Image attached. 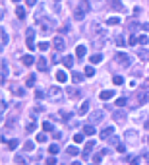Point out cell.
Segmentation results:
<instances>
[{
    "instance_id": "cell-16",
    "label": "cell",
    "mask_w": 149,
    "mask_h": 165,
    "mask_svg": "<svg viewBox=\"0 0 149 165\" xmlns=\"http://www.w3.org/2000/svg\"><path fill=\"white\" fill-rule=\"evenodd\" d=\"M6 78H8V62L2 60V84H6Z\"/></svg>"
},
{
    "instance_id": "cell-4",
    "label": "cell",
    "mask_w": 149,
    "mask_h": 165,
    "mask_svg": "<svg viewBox=\"0 0 149 165\" xmlns=\"http://www.w3.org/2000/svg\"><path fill=\"white\" fill-rule=\"evenodd\" d=\"M49 97L52 99V101H60L62 99V89L58 88V86H52V88H49Z\"/></svg>"
},
{
    "instance_id": "cell-20",
    "label": "cell",
    "mask_w": 149,
    "mask_h": 165,
    "mask_svg": "<svg viewBox=\"0 0 149 165\" xmlns=\"http://www.w3.org/2000/svg\"><path fill=\"white\" fill-rule=\"evenodd\" d=\"M83 134H85V136H93V134H95V128H93V124H91V122H89V124L83 128Z\"/></svg>"
},
{
    "instance_id": "cell-32",
    "label": "cell",
    "mask_w": 149,
    "mask_h": 165,
    "mask_svg": "<svg viewBox=\"0 0 149 165\" xmlns=\"http://www.w3.org/2000/svg\"><path fill=\"white\" fill-rule=\"evenodd\" d=\"M72 62H74L72 56H66V58H64V66H66V68H72Z\"/></svg>"
},
{
    "instance_id": "cell-46",
    "label": "cell",
    "mask_w": 149,
    "mask_h": 165,
    "mask_svg": "<svg viewBox=\"0 0 149 165\" xmlns=\"http://www.w3.org/2000/svg\"><path fill=\"white\" fill-rule=\"evenodd\" d=\"M43 130H52V124L50 122H43Z\"/></svg>"
},
{
    "instance_id": "cell-6",
    "label": "cell",
    "mask_w": 149,
    "mask_h": 165,
    "mask_svg": "<svg viewBox=\"0 0 149 165\" xmlns=\"http://www.w3.org/2000/svg\"><path fill=\"white\" fill-rule=\"evenodd\" d=\"M52 45H54V49L60 52V51H64V45H66V43H64V39H62L60 35H56L54 39H52Z\"/></svg>"
},
{
    "instance_id": "cell-25",
    "label": "cell",
    "mask_w": 149,
    "mask_h": 165,
    "mask_svg": "<svg viewBox=\"0 0 149 165\" xmlns=\"http://www.w3.org/2000/svg\"><path fill=\"white\" fill-rule=\"evenodd\" d=\"M89 60H91V64H97V62L103 60V55H99V52H97V55H91V58H89Z\"/></svg>"
},
{
    "instance_id": "cell-21",
    "label": "cell",
    "mask_w": 149,
    "mask_h": 165,
    "mask_svg": "<svg viewBox=\"0 0 149 165\" xmlns=\"http://www.w3.org/2000/svg\"><path fill=\"white\" fill-rule=\"evenodd\" d=\"M66 93H68V97H72V99H74V97H79V91H78L76 88H68Z\"/></svg>"
},
{
    "instance_id": "cell-49",
    "label": "cell",
    "mask_w": 149,
    "mask_h": 165,
    "mask_svg": "<svg viewBox=\"0 0 149 165\" xmlns=\"http://www.w3.org/2000/svg\"><path fill=\"white\" fill-rule=\"evenodd\" d=\"M14 161H16V163H25V161H23V157H21V156H16V159H14Z\"/></svg>"
},
{
    "instance_id": "cell-26",
    "label": "cell",
    "mask_w": 149,
    "mask_h": 165,
    "mask_svg": "<svg viewBox=\"0 0 149 165\" xmlns=\"http://www.w3.org/2000/svg\"><path fill=\"white\" fill-rule=\"evenodd\" d=\"M16 16H18L19 20L25 18V10H23V6H18V8H16Z\"/></svg>"
},
{
    "instance_id": "cell-39",
    "label": "cell",
    "mask_w": 149,
    "mask_h": 165,
    "mask_svg": "<svg viewBox=\"0 0 149 165\" xmlns=\"http://www.w3.org/2000/svg\"><path fill=\"white\" fill-rule=\"evenodd\" d=\"M49 43H45V41H41V43H39V51H49Z\"/></svg>"
},
{
    "instance_id": "cell-45",
    "label": "cell",
    "mask_w": 149,
    "mask_h": 165,
    "mask_svg": "<svg viewBox=\"0 0 149 165\" xmlns=\"http://www.w3.org/2000/svg\"><path fill=\"white\" fill-rule=\"evenodd\" d=\"M116 152H118V153H124V152H126V146H124V144H118V146H116Z\"/></svg>"
},
{
    "instance_id": "cell-23",
    "label": "cell",
    "mask_w": 149,
    "mask_h": 165,
    "mask_svg": "<svg viewBox=\"0 0 149 165\" xmlns=\"http://www.w3.org/2000/svg\"><path fill=\"white\" fill-rule=\"evenodd\" d=\"M87 111H89V101H83L81 107H79V115H85Z\"/></svg>"
},
{
    "instance_id": "cell-42",
    "label": "cell",
    "mask_w": 149,
    "mask_h": 165,
    "mask_svg": "<svg viewBox=\"0 0 149 165\" xmlns=\"http://www.w3.org/2000/svg\"><path fill=\"white\" fill-rule=\"evenodd\" d=\"M33 128H35V120H31L27 126H25V132H33Z\"/></svg>"
},
{
    "instance_id": "cell-52",
    "label": "cell",
    "mask_w": 149,
    "mask_h": 165,
    "mask_svg": "<svg viewBox=\"0 0 149 165\" xmlns=\"http://www.w3.org/2000/svg\"><path fill=\"white\" fill-rule=\"evenodd\" d=\"M27 4H29V6H35V4H37V0H27Z\"/></svg>"
},
{
    "instance_id": "cell-41",
    "label": "cell",
    "mask_w": 149,
    "mask_h": 165,
    "mask_svg": "<svg viewBox=\"0 0 149 165\" xmlns=\"http://www.w3.org/2000/svg\"><path fill=\"white\" fill-rule=\"evenodd\" d=\"M149 43V37L147 35H140V45H147Z\"/></svg>"
},
{
    "instance_id": "cell-30",
    "label": "cell",
    "mask_w": 149,
    "mask_h": 165,
    "mask_svg": "<svg viewBox=\"0 0 149 165\" xmlns=\"http://www.w3.org/2000/svg\"><path fill=\"white\" fill-rule=\"evenodd\" d=\"M78 153H79V150H78L76 146H70V148H68V156H78Z\"/></svg>"
},
{
    "instance_id": "cell-10",
    "label": "cell",
    "mask_w": 149,
    "mask_h": 165,
    "mask_svg": "<svg viewBox=\"0 0 149 165\" xmlns=\"http://www.w3.org/2000/svg\"><path fill=\"white\" fill-rule=\"evenodd\" d=\"M93 148H95V142H87V144H85V148H83V159L89 157V153L93 152Z\"/></svg>"
},
{
    "instance_id": "cell-55",
    "label": "cell",
    "mask_w": 149,
    "mask_h": 165,
    "mask_svg": "<svg viewBox=\"0 0 149 165\" xmlns=\"http://www.w3.org/2000/svg\"><path fill=\"white\" fill-rule=\"evenodd\" d=\"M145 128H147V130H149V120H145Z\"/></svg>"
},
{
    "instance_id": "cell-8",
    "label": "cell",
    "mask_w": 149,
    "mask_h": 165,
    "mask_svg": "<svg viewBox=\"0 0 149 165\" xmlns=\"http://www.w3.org/2000/svg\"><path fill=\"white\" fill-rule=\"evenodd\" d=\"M33 33H35V31H33V27H29L27 29V37H25V43H27V49H33Z\"/></svg>"
},
{
    "instance_id": "cell-5",
    "label": "cell",
    "mask_w": 149,
    "mask_h": 165,
    "mask_svg": "<svg viewBox=\"0 0 149 165\" xmlns=\"http://www.w3.org/2000/svg\"><path fill=\"white\" fill-rule=\"evenodd\" d=\"M116 60H118L120 66H124V68L130 66V56H128L126 52H118V55H116Z\"/></svg>"
},
{
    "instance_id": "cell-40",
    "label": "cell",
    "mask_w": 149,
    "mask_h": 165,
    "mask_svg": "<svg viewBox=\"0 0 149 165\" xmlns=\"http://www.w3.org/2000/svg\"><path fill=\"white\" fill-rule=\"evenodd\" d=\"M33 82H35V74H29V76H27V88L33 86Z\"/></svg>"
},
{
    "instance_id": "cell-1",
    "label": "cell",
    "mask_w": 149,
    "mask_h": 165,
    "mask_svg": "<svg viewBox=\"0 0 149 165\" xmlns=\"http://www.w3.org/2000/svg\"><path fill=\"white\" fill-rule=\"evenodd\" d=\"M87 10H89V6L85 2H81V4H78V6H74V20H83L85 18V14H87Z\"/></svg>"
},
{
    "instance_id": "cell-54",
    "label": "cell",
    "mask_w": 149,
    "mask_h": 165,
    "mask_svg": "<svg viewBox=\"0 0 149 165\" xmlns=\"http://www.w3.org/2000/svg\"><path fill=\"white\" fill-rule=\"evenodd\" d=\"M143 159H147V163H149V152H145V153H143Z\"/></svg>"
},
{
    "instance_id": "cell-38",
    "label": "cell",
    "mask_w": 149,
    "mask_h": 165,
    "mask_svg": "<svg viewBox=\"0 0 149 165\" xmlns=\"http://www.w3.org/2000/svg\"><path fill=\"white\" fill-rule=\"evenodd\" d=\"M6 45H8V33L2 29V47H6Z\"/></svg>"
},
{
    "instance_id": "cell-34",
    "label": "cell",
    "mask_w": 149,
    "mask_h": 165,
    "mask_svg": "<svg viewBox=\"0 0 149 165\" xmlns=\"http://www.w3.org/2000/svg\"><path fill=\"white\" fill-rule=\"evenodd\" d=\"M85 76H89V78H91V76H95V68L87 66V68H85Z\"/></svg>"
},
{
    "instance_id": "cell-15",
    "label": "cell",
    "mask_w": 149,
    "mask_h": 165,
    "mask_svg": "<svg viewBox=\"0 0 149 165\" xmlns=\"http://www.w3.org/2000/svg\"><path fill=\"white\" fill-rule=\"evenodd\" d=\"M37 70H41V72H47V60L45 58H39V60H37Z\"/></svg>"
},
{
    "instance_id": "cell-36",
    "label": "cell",
    "mask_w": 149,
    "mask_h": 165,
    "mask_svg": "<svg viewBox=\"0 0 149 165\" xmlns=\"http://www.w3.org/2000/svg\"><path fill=\"white\" fill-rule=\"evenodd\" d=\"M126 103H128V99H126V97H120V99H116V105H118V107H124Z\"/></svg>"
},
{
    "instance_id": "cell-50",
    "label": "cell",
    "mask_w": 149,
    "mask_h": 165,
    "mask_svg": "<svg viewBox=\"0 0 149 165\" xmlns=\"http://www.w3.org/2000/svg\"><path fill=\"white\" fill-rule=\"evenodd\" d=\"M45 163H49V165H54V163H56V159H54V157H49Z\"/></svg>"
},
{
    "instance_id": "cell-12",
    "label": "cell",
    "mask_w": 149,
    "mask_h": 165,
    "mask_svg": "<svg viewBox=\"0 0 149 165\" xmlns=\"http://www.w3.org/2000/svg\"><path fill=\"white\" fill-rule=\"evenodd\" d=\"M109 6L114 10V12H122V2L120 0H109Z\"/></svg>"
},
{
    "instance_id": "cell-48",
    "label": "cell",
    "mask_w": 149,
    "mask_h": 165,
    "mask_svg": "<svg viewBox=\"0 0 149 165\" xmlns=\"http://www.w3.org/2000/svg\"><path fill=\"white\" fill-rule=\"evenodd\" d=\"M116 45L122 47V45H124V39H122V37H116Z\"/></svg>"
},
{
    "instance_id": "cell-27",
    "label": "cell",
    "mask_w": 149,
    "mask_h": 165,
    "mask_svg": "<svg viewBox=\"0 0 149 165\" xmlns=\"http://www.w3.org/2000/svg\"><path fill=\"white\" fill-rule=\"evenodd\" d=\"M137 43H140V37H137V35H132L130 39H128V45H132V47L137 45Z\"/></svg>"
},
{
    "instance_id": "cell-43",
    "label": "cell",
    "mask_w": 149,
    "mask_h": 165,
    "mask_svg": "<svg viewBox=\"0 0 149 165\" xmlns=\"http://www.w3.org/2000/svg\"><path fill=\"white\" fill-rule=\"evenodd\" d=\"M113 82L116 84V86H120V84H124V80H122V76H114V78H113Z\"/></svg>"
},
{
    "instance_id": "cell-53",
    "label": "cell",
    "mask_w": 149,
    "mask_h": 165,
    "mask_svg": "<svg viewBox=\"0 0 149 165\" xmlns=\"http://www.w3.org/2000/svg\"><path fill=\"white\" fill-rule=\"evenodd\" d=\"M141 27H143V29H145V31H149V22H147V23H143V25H141Z\"/></svg>"
},
{
    "instance_id": "cell-2",
    "label": "cell",
    "mask_w": 149,
    "mask_h": 165,
    "mask_svg": "<svg viewBox=\"0 0 149 165\" xmlns=\"http://www.w3.org/2000/svg\"><path fill=\"white\" fill-rule=\"evenodd\" d=\"M149 101V93L147 91H137L136 97H134V107H141Z\"/></svg>"
},
{
    "instance_id": "cell-33",
    "label": "cell",
    "mask_w": 149,
    "mask_h": 165,
    "mask_svg": "<svg viewBox=\"0 0 149 165\" xmlns=\"http://www.w3.org/2000/svg\"><path fill=\"white\" fill-rule=\"evenodd\" d=\"M8 148H10V150H16V148H18V140H16V138H12V140L8 142Z\"/></svg>"
},
{
    "instance_id": "cell-24",
    "label": "cell",
    "mask_w": 149,
    "mask_h": 165,
    "mask_svg": "<svg viewBox=\"0 0 149 165\" xmlns=\"http://www.w3.org/2000/svg\"><path fill=\"white\" fill-rule=\"evenodd\" d=\"M58 152H60V146H58V144H52V146L49 148V153H50V156H56Z\"/></svg>"
},
{
    "instance_id": "cell-14",
    "label": "cell",
    "mask_w": 149,
    "mask_h": 165,
    "mask_svg": "<svg viewBox=\"0 0 149 165\" xmlns=\"http://www.w3.org/2000/svg\"><path fill=\"white\" fill-rule=\"evenodd\" d=\"M33 62H35V58L31 56V55H25V56H21V64H23V66H31Z\"/></svg>"
},
{
    "instance_id": "cell-51",
    "label": "cell",
    "mask_w": 149,
    "mask_h": 165,
    "mask_svg": "<svg viewBox=\"0 0 149 165\" xmlns=\"http://www.w3.org/2000/svg\"><path fill=\"white\" fill-rule=\"evenodd\" d=\"M35 97H37V99L43 97V91H41V89H37V91H35Z\"/></svg>"
},
{
    "instance_id": "cell-31",
    "label": "cell",
    "mask_w": 149,
    "mask_h": 165,
    "mask_svg": "<svg viewBox=\"0 0 149 165\" xmlns=\"http://www.w3.org/2000/svg\"><path fill=\"white\" fill-rule=\"evenodd\" d=\"M72 80H74V82H81L83 76H81L79 72H72Z\"/></svg>"
},
{
    "instance_id": "cell-28",
    "label": "cell",
    "mask_w": 149,
    "mask_h": 165,
    "mask_svg": "<svg viewBox=\"0 0 149 165\" xmlns=\"http://www.w3.org/2000/svg\"><path fill=\"white\" fill-rule=\"evenodd\" d=\"M47 140H49V136H47L45 132H41V134H37V142H41V144H43V142H47Z\"/></svg>"
},
{
    "instance_id": "cell-17",
    "label": "cell",
    "mask_w": 149,
    "mask_h": 165,
    "mask_svg": "<svg viewBox=\"0 0 149 165\" xmlns=\"http://www.w3.org/2000/svg\"><path fill=\"white\" fill-rule=\"evenodd\" d=\"M110 97H114V91H113V89H106V91H101V99H103V101L110 99Z\"/></svg>"
},
{
    "instance_id": "cell-47",
    "label": "cell",
    "mask_w": 149,
    "mask_h": 165,
    "mask_svg": "<svg viewBox=\"0 0 149 165\" xmlns=\"http://www.w3.org/2000/svg\"><path fill=\"white\" fill-rule=\"evenodd\" d=\"M91 4H93V8H95V10H99V8H101V0H93Z\"/></svg>"
},
{
    "instance_id": "cell-37",
    "label": "cell",
    "mask_w": 149,
    "mask_h": 165,
    "mask_svg": "<svg viewBox=\"0 0 149 165\" xmlns=\"http://www.w3.org/2000/svg\"><path fill=\"white\" fill-rule=\"evenodd\" d=\"M106 23H109V25H116V23H120V20L118 18H109V20H106Z\"/></svg>"
},
{
    "instance_id": "cell-11",
    "label": "cell",
    "mask_w": 149,
    "mask_h": 165,
    "mask_svg": "<svg viewBox=\"0 0 149 165\" xmlns=\"http://www.w3.org/2000/svg\"><path fill=\"white\" fill-rule=\"evenodd\" d=\"M113 119H114V122H124L126 120V113L124 111H114Z\"/></svg>"
},
{
    "instance_id": "cell-19",
    "label": "cell",
    "mask_w": 149,
    "mask_h": 165,
    "mask_svg": "<svg viewBox=\"0 0 149 165\" xmlns=\"http://www.w3.org/2000/svg\"><path fill=\"white\" fill-rule=\"evenodd\" d=\"M85 52H87V49H85L83 45H78V49H76V55H78V58H83V56H85Z\"/></svg>"
},
{
    "instance_id": "cell-44",
    "label": "cell",
    "mask_w": 149,
    "mask_h": 165,
    "mask_svg": "<svg viewBox=\"0 0 149 165\" xmlns=\"http://www.w3.org/2000/svg\"><path fill=\"white\" fill-rule=\"evenodd\" d=\"M74 142H76V144H81V142H83V134H76V136H74Z\"/></svg>"
},
{
    "instance_id": "cell-3",
    "label": "cell",
    "mask_w": 149,
    "mask_h": 165,
    "mask_svg": "<svg viewBox=\"0 0 149 165\" xmlns=\"http://www.w3.org/2000/svg\"><path fill=\"white\" fill-rule=\"evenodd\" d=\"M124 138H126V142L130 144V146H136L137 142H140V134H137L136 130H126V134H124Z\"/></svg>"
},
{
    "instance_id": "cell-22",
    "label": "cell",
    "mask_w": 149,
    "mask_h": 165,
    "mask_svg": "<svg viewBox=\"0 0 149 165\" xmlns=\"http://www.w3.org/2000/svg\"><path fill=\"white\" fill-rule=\"evenodd\" d=\"M56 82H60V84H64V82H66V72L58 70V72H56Z\"/></svg>"
},
{
    "instance_id": "cell-56",
    "label": "cell",
    "mask_w": 149,
    "mask_h": 165,
    "mask_svg": "<svg viewBox=\"0 0 149 165\" xmlns=\"http://www.w3.org/2000/svg\"><path fill=\"white\" fill-rule=\"evenodd\" d=\"M14 2H19V0H14Z\"/></svg>"
},
{
    "instance_id": "cell-35",
    "label": "cell",
    "mask_w": 149,
    "mask_h": 165,
    "mask_svg": "<svg viewBox=\"0 0 149 165\" xmlns=\"http://www.w3.org/2000/svg\"><path fill=\"white\" fill-rule=\"evenodd\" d=\"M33 146H35L33 142H25V144H23V150H25V152H31V150H33Z\"/></svg>"
},
{
    "instance_id": "cell-7",
    "label": "cell",
    "mask_w": 149,
    "mask_h": 165,
    "mask_svg": "<svg viewBox=\"0 0 149 165\" xmlns=\"http://www.w3.org/2000/svg\"><path fill=\"white\" fill-rule=\"evenodd\" d=\"M101 119H103V111H93V113L89 115V122H91V124H95V122H99Z\"/></svg>"
},
{
    "instance_id": "cell-9",
    "label": "cell",
    "mask_w": 149,
    "mask_h": 165,
    "mask_svg": "<svg viewBox=\"0 0 149 165\" xmlns=\"http://www.w3.org/2000/svg\"><path fill=\"white\" fill-rule=\"evenodd\" d=\"M113 132H114V128H113V126H106V128H103V130H101V138H103V140H109V138L113 136Z\"/></svg>"
},
{
    "instance_id": "cell-18",
    "label": "cell",
    "mask_w": 149,
    "mask_h": 165,
    "mask_svg": "<svg viewBox=\"0 0 149 165\" xmlns=\"http://www.w3.org/2000/svg\"><path fill=\"white\" fill-rule=\"evenodd\" d=\"M137 56H140L141 60H149V51L147 49H140L137 51Z\"/></svg>"
},
{
    "instance_id": "cell-13",
    "label": "cell",
    "mask_w": 149,
    "mask_h": 165,
    "mask_svg": "<svg viewBox=\"0 0 149 165\" xmlns=\"http://www.w3.org/2000/svg\"><path fill=\"white\" fill-rule=\"evenodd\" d=\"M10 89H12V93L18 95V97H23V95H25V89L19 88V86H14V84H12V88H10Z\"/></svg>"
},
{
    "instance_id": "cell-29",
    "label": "cell",
    "mask_w": 149,
    "mask_h": 165,
    "mask_svg": "<svg viewBox=\"0 0 149 165\" xmlns=\"http://www.w3.org/2000/svg\"><path fill=\"white\" fill-rule=\"evenodd\" d=\"M109 142H110V146H118V144H120V140H118V136H114V134H113V136H110V138H109Z\"/></svg>"
}]
</instances>
